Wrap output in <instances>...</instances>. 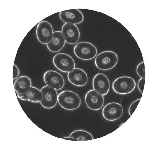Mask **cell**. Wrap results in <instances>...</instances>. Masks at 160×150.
I'll use <instances>...</instances> for the list:
<instances>
[{"mask_svg":"<svg viewBox=\"0 0 160 150\" xmlns=\"http://www.w3.org/2000/svg\"><path fill=\"white\" fill-rule=\"evenodd\" d=\"M118 56L114 52L107 51L100 53L96 56L95 63L97 68L102 71H108L117 64Z\"/></svg>","mask_w":160,"mask_h":150,"instance_id":"cell-1","label":"cell"},{"mask_svg":"<svg viewBox=\"0 0 160 150\" xmlns=\"http://www.w3.org/2000/svg\"><path fill=\"white\" fill-rule=\"evenodd\" d=\"M59 105L65 109L72 111L78 108L81 105V99L79 95L72 91L66 90L58 95Z\"/></svg>","mask_w":160,"mask_h":150,"instance_id":"cell-2","label":"cell"},{"mask_svg":"<svg viewBox=\"0 0 160 150\" xmlns=\"http://www.w3.org/2000/svg\"><path fill=\"white\" fill-rule=\"evenodd\" d=\"M136 82L134 79L129 76L120 77L115 80L112 89L115 92L120 95L129 94L134 91Z\"/></svg>","mask_w":160,"mask_h":150,"instance_id":"cell-3","label":"cell"},{"mask_svg":"<svg viewBox=\"0 0 160 150\" xmlns=\"http://www.w3.org/2000/svg\"><path fill=\"white\" fill-rule=\"evenodd\" d=\"M74 51L77 57L84 61L94 59L98 54L95 46L91 43L86 42L78 43L75 46Z\"/></svg>","mask_w":160,"mask_h":150,"instance_id":"cell-4","label":"cell"},{"mask_svg":"<svg viewBox=\"0 0 160 150\" xmlns=\"http://www.w3.org/2000/svg\"><path fill=\"white\" fill-rule=\"evenodd\" d=\"M53 62L57 68L63 72H69L75 68L74 60L65 53L56 55L53 58Z\"/></svg>","mask_w":160,"mask_h":150,"instance_id":"cell-5","label":"cell"},{"mask_svg":"<svg viewBox=\"0 0 160 150\" xmlns=\"http://www.w3.org/2000/svg\"><path fill=\"white\" fill-rule=\"evenodd\" d=\"M42 98L40 104L45 108L50 109L55 107L58 100V95L56 90L46 85L41 88Z\"/></svg>","mask_w":160,"mask_h":150,"instance_id":"cell-6","label":"cell"},{"mask_svg":"<svg viewBox=\"0 0 160 150\" xmlns=\"http://www.w3.org/2000/svg\"><path fill=\"white\" fill-rule=\"evenodd\" d=\"M53 33L52 27L48 21H42L37 27V38L38 41L42 44H48L52 38Z\"/></svg>","mask_w":160,"mask_h":150,"instance_id":"cell-7","label":"cell"},{"mask_svg":"<svg viewBox=\"0 0 160 150\" xmlns=\"http://www.w3.org/2000/svg\"><path fill=\"white\" fill-rule=\"evenodd\" d=\"M43 79L47 85L56 90L62 89L65 85V80L62 75L53 70L46 71Z\"/></svg>","mask_w":160,"mask_h":150,"instance_id":"cell-8","label":"cell"},{"mask_svg":"<svg viewBox=\"0 0 160 150\" xmlns=\"http://www.w3.org/2000/svg\"><path fill=\"white\" fill-rule=\"evenodd\" d=\"M123 108L118 103L112 102L107 104L103 109L102 114L104 118L109 121H116L121 117Z\"/></svg>","mask_w":160,"mask_h":150,"instance_id":"cell-9","label":"cell"},{"mask_svg":"<svg viewBox=\"0 0 160 150\" xmlns=\"http://www.w3.org/2000/svg\"><path fill=\"white\" fill-rule=\"evenodd\" d=\"M104 96L99 94L94 89L90 90L85 95V102L88 107L93 111L101 109L104 104Z\"/></svg>","mask_w":160,"mask_h":150,"instance_id":"cell-10","label":"cell"},{"mask_svg":"<svg viewBox=\"0 0 160 150\" xmlns=\"http://www.w3.org/2000/svg\"><path fill=\"white\" fill-rule=\"evenodd\" d=\"M61 32L66 42L69 44H75L79 39L80 32L76 25L65 23L62 27Z\"/></svg>","mask_w":160,"mask_h":150,"instance_id":"cell-11","label":"cell"},{"mask_svg":"<svg viewBox=\"0 0 160 150\" xmlns=\"http://www.w3.org/2000/svg\"><path fill=\"white\" fill-rule=\"evenodd\" d=\"M92 86L96 91L101 95L105 96L107 94L109 91V80L105 75L102 73H98L93 78Z\"/></svg>","mask_w":160,"mask_h":150,"instance_id":"cell-12","label":"cell"},{"mask_svg":"<svg viewBox=\"0 0 160 150\" xmlns=\"http://www.w3.org/2000/svg\"><path fill=\"white\" fill-rule=\"evenodd\" d=\"M60 18L66 23L78 24L82 23L84 19V15L79 9L66 10L59 12Z\"/></svg>","mask_w":160,"mask_h":150,"instance_id":"cell-13","label":"cell"},{"mask_svg":"<svg viewBox=\"0 0 160 150\" xmlns=\"http://www.w3.org/2000/svg\"><path fill=\"white\" fill-rule=\"evenodd\" d=\"M68 76L69 82L76 86H84L88 81V74L84 70L79 68L73 69L68 72Z\"/></svg>","mask_w":160,"mask_h":150,"instance_id":"cell-14","label":"cell"},{"mask_svg":"<svg viewBox=\"0 0 160 150\" xmlns=\"http://www.w3.org/2000/svg\"><path fill=\"white\" fill-rule=\"evenodd\" d=\"M65 43V40L62 32L56 31L53 33L51 41L47 44V47L50 51L57 52L64 48Z\"/></svg>","mask_w":160,"mask_h":150,"instance_id":"cell-15","label":"cell"},{"mask_svg":"<svg viewBox=\"0 0 160 150\" xmlns=\"http://www.w3.org/2000/svg\"><path fill=\"white\" fill-rule=\"evenodd\" d=\"M18 96L23 101L34 102H40L42 98V94L41 90L32 86L24 94H18Z\"/></svg>","mask_w":160,"mask_h":150,"instance_id":"cell-16","label":"cell"},{"mask_svg":"<svg viewBox=\"0 0 160 150\" xmlns=\"http://www.w3.org/2000/svg\"><path fill=\"white\" fill-rule=\"evenodd\" d=\"M31 79L28 76H20L14 82L15 91L18 94H24L31 87Z\"/></svg>","mask_w":160,"mask_h":150,"instance_id":"cell-17","label":"cell"},{"mask_svg":"<svg viewBox=\"0 0 160 150\" xmlns=\"http://www.w3.org/2000/svg\"><path fill=\"white\" fill-rule=\"evenodd\" d=\"M69 136L77 141H90L94 139L92 136L89 132L82 130H76L72 132Z\"/></svg>","mask_w":160,"mask_h":150,"instance_id":"cell-18","label":"cell"},{"mask_svg":"<svg viewBox=\"0 0 160 150\" xmlns=\"http://www.w3.org/2000/svg\"><path fill=\"white\" fill-rule=\"evenodd\" d=\"M136 72L140 77L145 78V71L144 62H142L139 63L136 68Z\"/></svg>","mask_w":160,"mask_h":150,"instance_id":"cell-19","label":"cell"},{"mask_svg":"<svg viewBox=\"0 0 160 150\" xmlns=\"http://www.w3.org/2000/svg\"><path fill=\"white\" fill-rule=\"evenodd\" d=\"M141 98H139L136 101L133 102L131 105L130 106L129 108V113L130 116H131L133 113H134L139 103L141 101Z\"/></svg>","mask_w":160,"mask_h":150,"instance_id":"cell-20","label":"cell"},{"mask_svg":"<svg viewBox=\"0 0 160 150\" xmlns=\"http://www.w3.org/2000/svg\"><path fill=\"white\" fill-rule=\"evenodd\" d=\"M145 78H142L139 81L138 84V88L139 91L142 93H143L144 91Z\"/></svg>","mask_w":160,"mask_h":150,"instance_id":"cell-21","label":"cell"},{"mask_svg":"<svg viewBox=\"0 0 160 150\" xmlns=\"http://www.w3.org/2000/svg\"><path fill=\"white\" fill-rule=\"evenodd\" d=\"M19 74V69L17 66L14 64V70H13V80L18 77Z\"/></svg>","mask_w":160,"mask_h":150,"instance_id":"cell-22","label":"cell"},{"mask_svg":"<svg viewBox=\"0 0 160 150\" xmlns=\"http://www.w3.org/2000/svg\"><path fill=\"white\" fill-rule=\"evenodd\" d=\"M62 139L69 140V141H75V140L74 138H72L71 137H64L62 138Z\"/></svg>","mask_w":160,"mask_h":150,"instance_id":"cell-23","label":"cell"}]
</instances>
